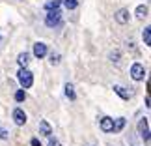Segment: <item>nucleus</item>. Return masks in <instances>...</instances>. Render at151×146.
Listing matches in <instances>:
<instances>
[{
    "instance_id": "20e7f679",
    "label": "nucleus",
    "mask_w": 151,
    "mask_h": 146,
    "mask_svg": "<svg viewBox=\"0 0 151 146\" xmlns=\"http://www.w3.org/2000/svg\"><path fill=\"white\" fill-rule=\"evenodd\" d=\"M138 131H140V135L144 137V141L149 142V126H147V118H142L138 122Z\"/></svg>"
},
{
    "instance_id": "9d476101",
    "label": "nucleus",
    "mask_w": 151,
    "mask_h": 146,
    "mask_svg": "<svg viewBox=\"0 0 151 146\" xmlns=\"http://www.w3.org/2000/svg\"><path fill=\"white\" fill-rule=\"evenodd\" d=\"M17 62H19L22 68H26L28 64H30V54H28V52H21L19 58H17Z\"/></svg>"
},
{
    "instance_id": "0eeeda50",
    "label": "nucleus",
    "mask_w": 151,
    "mask_h": 146,
    "mask_svg": "<svg viewBox=\"0 0 151 146\" xmlns=\"http://www.w3.org/2000/svg\"><path fill=\"white\" fill-rule=\"evenodd\" d=\"M112 127H114V120L108 118V116H104V118L101 120V129L104 133H112Z\"/></svg>"
},
{
    "instance_id": "412c9836",
    "label": "nucleus",
    "mask_w": 151,
    "mask_h": 146,
    "mask_svg": "<svg viewBox=\"0 0 151 146\" xmlns=\"http://www.w3.org/2000/svg\"><path fill=\"white\" fill-rule=\"evenodd\" d=\"M49 146H62L58 141H54V139H50V142H49Z\"/></svg>"
},
{
    "instance_id": "1a4fd4ad",
    "label": "nucleus",
    "mask_w": 151,
    "mask_h": 146,
    "mask_svg": "<svg viewBox=\"0 0 151 146\" xmlns=\"http://www.w3.org/2000/svg\"><path fill=\"white\" fill-rule=\"evenodd\" d=\"M116 21H118L119 25H125V23H129V11H127V9H119L118 13H116Z\"/></svg>"
},
{
    "instance_id": "f257e3e1",
    "label": "nucleus",
    "mask_w": 151,
    "mask_h": 146,
    "mask_svg": "<svg viewBox=\"0 0 151 146\" xmlns=\"http://www.w3.org/2000/svg\"><path fill=\"white\" fill-rule=\"evenodd\" d=\"M45 23H47V26H50V28L62 25V13H60V9H49L47 17H45Z\"/></svg>"
},
{
    "instance_id": "39448f33",
    "label": "nucleus",
    "mask_w": 151,
    "mask_h": 146,
    "mask_svg": "<svg viewBox=\"0 0 151 146\" xmlns=\"http://www.w3.org/2000/svg\"><path fill=\"white\" fill-rule=\"evenodd\" d=\"M13 120L17 126H24L26 124V113L22 109H15L13 110Z\"/></svg>"
},
{
    "instance_id": "f8f14e48",
    "label": "nucleus",
    "mask_w": 151,
    "mask_h": 146,
    "mask_svg": "<svg viewBox=\"0 0 151 146\" xmlns=\"http://www.w3.org/2000/svg\"><path fill=\"white\" fill-rule=\"evenodd\" d=\"M142 38H144V43H146V45H151V26H146V28H144Z\"/></svg>"
},
{
    "instance_id": "a211bd4d",
    "label": "nucleus",
    "mask_w": 151,
    "mask_h": 146,
    "mask_svg": "<svg viewBox=\"0 0 151 146\" xmlns=\"http://www.w3.org/2000/svg\"><path fill=\"white\" fill-rule=\"evenodd\" d=\"M15 99H17V101H24V99H26L24 90H19V92H17V94H15Z\"/></svg>"
},
{
    "instance_id": "4468645a",
    "label": "nucleus",
    "mask_w": 151,
    "mask_h": 146,
    "mask_svg": "<svg viewBox=\"0 0 151 146\" xmlns=\"http://www.w3.org/2000/svg\"><path fill=\"white\" fill-rule=\"evenodd\" d=\"M65 96L69 97V99H71V101H73V99L75 97H77V94H75V88H73V84H65Z\"/></svg>"
},
{
    "instance_id": "f3484780",
    "label": "nucleus",
    "mask_w": 151,
    "mask_h": 146,
    "mask_svg": "<svg viewBox=\"0 0 151 146\" xmlns=\"http://www.w3.org/2000/svg\"><path fill=\"white\" fill-rule=\"evenodd\" d=\"M62 4V0H50V2L47 4V9H58Z\"/></svg>"
},
{
    "instance_id": "6ab92c4d",
    "label": "nucleus",
    "mask_w": 151,
    "mask_h": 146,
    "mask_svg": "<svg viewBox=\"0 0 151 146\" xmlns=\"http://www.w3.org/2000/svg\"><path fill=\"white\" fill-rule=\"evenodd\" d=\"M58 62H60V54H56V52H52V54H50V64H52V66H56Z\"/></svg>"
},
{
    "instance_id": "7ed1b4c3",
    "label": "nucleus",
    "mask_w": 151,
    "mask_h": 146,
    "mask_svg": "<svg viewBox=\"0 0 151 146\" xmlns=\"http://www.w3.org/2000/svg\"><path fill=\"white\" fill-rule=\"evenodd\" d=\"M131 77L134 79V81H142L144 77H146V69H144L142 64H132V68H131Z\"/></svg>"
},
{
    "instance_id": "2eb2a0df",
    "label": "nucleus",
    "mask_w": 151,
    "mask_h": 146,
    "mask_svg": "<svg viewBox=\"0 0 151 146\" xmlns=\"http://www.w3.org/2000/svg\"><path fill=\"white\" fill-rule=\"evenodd\" d=\"M114 92H116V94H118L119 97L129 99V92H125V90H123V86H114Z\"/></svg>"
},
{
    "instance_id": "4be33fe9",
    "label": "nucleus",
    "mask_w": 151,
    "mask_h": 146,
    "mask_svg": "<svg viewBox=\"0 0 151 146\" xmlns=\"http://www.w3.org/2000/svg\"><path fill=\"white\" fill-rule=\"evenodd\" d=\"M112 62H119V54H118V52H114V54H112Z\"/></svg>"
},
{
    "instance_id": "5701e85b",
    "label": "nucleus",
    "mask_w": 151,
    "mask_h": 146,
    "mask_svg": "<svg viewBox=\"0 0 151 146\" xmlns=\"http://www.w3.org/2000/svg\"><path fill=\"white\" fill-rule=\"evenodd\" d=\"M146 107H151V99H149V96L146 97Z\"/></svg>"
},
{
    "instance_id": "9b49d317",
    "label": "nucleus",
    "mask_w": 151,
    "mask_h": 146,
    "mask_svg": "<svg viewBox=\"0 0 151 146\" xmlns=\"http://www.w3.org/2000/svg\"><path fill=\"white\" fill-rule=\"evenodd\" d=\"M123 126H125V118H116V122H114V127H112V131H114V133H119L121 129H123Z\"/></svg>"
},
{
    "instance_id": "dca6fc26",
    "label": "nucleus",
    "mask_w": 151,
    "mask_h": 146,
    "mask_svg": "<svg viewBox=\"0 0 151 146\" xmlns=\"http://www.w3.org/2000/svg\"><path fill=\"white\" fill-rule=\"evenodd\" d=\"M63 6H65L67 9H75L78 6V2H77V0H63Z\"/></svg>"
},
{
    "instance_id": "f03ea898",
    "label": "nucleus",
    "mask_w": 151,
    "mask_h": 146,
    "mask_svg": "<svg viewBox=\"0 0 151 146\" xmlns=\"http://www.w3.org/2000/svg\"><path fill=\"white\" fill-rule=\"evenodd\" d=\"M17 79H19V83H21L22 88H30L32 83H34V75H32V71H28V69H24V68H22L21 71L17 73Z\"/></svg>"
},
{
    "instance_id": "6e6552de",
    "label": "nucleus",
    "mask_w": 151,
    "mask_h": 146,
    "mask_svg": "<svg viewBox=\"0 0 151 146\" xmlns=\"http://www.w3.org/2000/svg\"><path fill=\"white\" fill-rule=\"evenodd\" d=\"M39 131H41V135H45V137H50V133H52V127H50V124L47 120H41L39 122Z\"/></svg>"
},
{
    "instance_id": "ddd939ff",
    "label": "nucleus",
    "mask_w": 151,
    "mask_h": 146,
    "mask_svg": "<svg viewBox=\"0 0 151 146\" xmlns=\"http://www.w3.org/2000/svg\"><path fill=\"white\" fill-rule=\"evenodd\" d=\"M136 17H138V19L147 17V6H138V8H136Z\"/></svg>"
},
{
    "instance_id": "423d86ee",
    "label": "nucleus",
    "mask_w": 151,
    "mask_h": 146,
    "mask_svg": "<svg viewBox=\"0 0 151 146\" xmlns=\"http://www.w3.org/2000/svg\"><path fill=\"white\" fill-rule=\"evenodd\" d=\"M45 54H47V45L41 43V41H37L36 45H34V56H37V58H43Z\"/></svg>"
},
{
    "instance_id": "aec40b11",
    "label": "nucleus",
    "mask_w": 151,
    "mask_h": 146,
    "mask_svg": "<svg viewBox=\"0 0 151 146\" xmlns=\"http://www.w3.org/2000/svg\"><path fill=\"white\" fill-rule=\"evenodd\" d=\"M30 144H32V146H41V142H39L37 139H32V141H30Z\"/></svg>"
}]
</instances>
